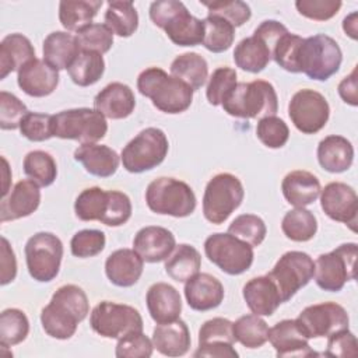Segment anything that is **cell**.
Returning a JSON list of instances; mask_svg holds the SVG:
<instances>
[{
  "label": "cell",
  "mask_w": 358,
  "mask_h": 358,
  "mask_svg": "<svg viewBox=\"0 0 358 358\" xmlns=\"http://www.w3.org/2000/svg\"><path fill=\"white\" fill-rule=\"evenodd\" d=\"M88 312L90 303L84 289L74 284H66L56 289L50 302L42 309L41 323L48 336L69 340Z\"/></svg>",
  "instance_id": "1"
},
{
  "label": "cell",
  "mask_w": 358,
  "mask_h": 358,
  "mask_svg": "<svg viewBox=\"0 0 358 358\" xmlns=\"http://www.w3.org/2000/svg\"><path fill=\"white\" fill-rule=\"evenodd\" d=\"M137 90L143 96L150 98L158 110L169 115L187 110L194 92L186 83L159 67L143 70L137 77Z\"/></svg>",
  "instance_id": "2"
},
{
  "label": "cell",
  "mask_w": 358,
  "mask_h": 358,
  "mask_svg": "<svg viewBox=\"0 0 358 358\" xmlns=\"http://www.w3.org/2000/svg\"><path fill=\"white\" fill-rule=\"evenodd\" d=\"M150 18L178 46H196L203 42V20L192 15L182 1H152L150 6Z\"/></svg>",
  "instance_id": "3"
},
{
  "label": "cell",
  "mask_w": 358,
  "mask_h": 358,
  "mask_svg": "<svg viewBox=\"0 0 358 358\" xmlns=\"http://www.w3.org/2000/svg\"><path fill=\"white\" fill-rule=\"evenodd\" d=\"M221 105L234 117L260 120L267 116H275L278 96L271 83L253 80L250 83H236Z\"/></svg>",
  "instance_id": "4"
},
{
  "label": "cell",
  "mask_w": 358,
  "mask_h": 358,
  "mask_svg": "<svg viewBox=\"0 0 358 358\" xmlns=\"http://www.w3.org/2000/svg\"><path fill=\"white\" fill-rule=\"evenodd\" d=\"M145 203L155 214L183 218L193 214L197 200L193 189L186 182L161 176L147 186Z\"/></svg>",
  "instance_id": "5"
},
{
  "label": "cell",
  "mask_w": 358,
  "mask_h": 358,
  "mask_svg": "<svg viewBox=\"0 0 358 358\" xmlns=\"http://www.w3.org/2000/svg\"><path fill=\"white\" fill-rule=\"evenodd\" d=\"M341 62L343 52L331 36L317 34L303 38L298 53L299 73L310 80L326 81L338 71Z\"/></svg>",
  "instance_id": "6"
},
{
  "label": "cell",
  "mask_w": 358,
  "mask_h": 358,
  "mask_svg": "<svg viewBox=\"0 0 358 358\" xmlns=\"http://www.w3.org/2000/svg\"><path fill=\"white\" fill-rule=\"evenodd\" d=\"M169 151L166 134L158 127H147L122 150L120 161L130 173H143L164 162Z\"/></svg>",
  "instance_id": "7"
},
{
  "label": "cell",
  "mask_w": 358,
  "mask_h": 358,
  "mask_svg": "<svg viewBox=\"0 0 358 358\" xmlns=\"http://www.w3.org/2000/svg\"><path fill=\"white\" fill-rule=\"evenodd\" d=\"M243 197V185L238 176L228 172L217 173L208 180L204 189V218L215 225L225 222L228 217L242 204Z\"/></svg>",
  "instance_id": "8"
},
{
  "label": "cell",
  "mask_w": 358,
  "mask_h": 358,
  "mask_svg": "<svg viewBox=\"0 0 358 358\" xmlns=\"http://www.w3.org/2000/svg\"><path fill=\"white\" fill-rule=\"evenodd\" d=\"M106 131V119L96 109L76 108L53 115V137L91 144L103 138Z\"/></svg>",
  "instance_id": "9"
},
{
  "label": "cell",
  "mask_w": 358,
  "mask_h": 358,
  "mask_svg": "<svg viewBox=\"0 0 358 358\" xmlns=\"http://www.w3.org/2000/svg\"><path fill=\"white\" fill-rule=\"evenodd\" d=\"M358 245L343 243L329 253H322L315 262V281L319 288L329 292H338L347 281L355 280V262Z\"/></svg>",
  "instance_id": "10"
},
{
  "label": "cell",
  "mask_w": 358,
  "mask_h": 358,
  "mask_svg": "<svg viewBox=\"0 0 358 358\" xmlns=\"http://www.w3.org/2000/svg\"><path fill=\"white\" fill-rule=\"evenodd\" d=\"M204 253L213 264L229 275L248 271L255 259L253 248L229 232L211 234L204 242Z\"/></svg>",
  "instance_id": "11"
},
{
  "label": "cell",
  "mask_w": 358,
  "mask_h": 358,
  "mask_svg": "<svg viewBox=\"0 0 358 358\" xmlns=\"http://www.w3.org/2000/svg\"><path fill=\"white\" fill-rule=\"evenodd\" d=\"M25 260L29 275L39 282L56 278L63 257V243L52 232H36L25 243Z\"/></svg>",
  "instance_id": "12"
},
{
  "label": "cell",
  "mask_w": 358,
  "mask_h": 358,
  "mask_svg": "<svg viewBox=\"0 0 358 358\" xmlns=\"http://www.w3.org/2000/svg\"><path fill=\"white\" fill-rule=\"evenodd\" d=\"M90 324L92 330L105 338H122L134 331H143L140 312L124 303L110 301L99 302L91 312Z\"/></svg>",
  "instance_id": "13"
},
{
  "label": "cell",
  "mask_w": 358,
  "mask_h": 358,
  "mask_svg": "<svg viewBox=\"0 0 358 358\" xmlns=\"http://www.w3.org/2000/svg\"><path fill=\"white\" fill-rule=\"evenodd\" d=\"M315 273L313 259L301 250L285 252L267 274L275 284L281 301H289L302 287H305Z\"/></svg>",
  "instance_id": "14"
},
{
  "label": "cell",
  "mask_w": 358,
  "mask_h": 358,
  "mask_svg": "<svg viewBox=\"0 0 358 358\" xmlns=\"http://www.w3.org/2000/svg\"><path fill=\"white\" fill-rule=\"evenodd\" d=\"M288 115L301 133L315 134L326 126L330 116V106L320 92L305 88L292 95L288 103Z\"/></svg>",
  "instance_id": "15"
},
{
  "label": "cell",
  "mask_w": 358,
  "mask_h": 358,
  "mask_svg": "<svg viewBox=\"0 0 358 358\" xmlns=\"http://www.w3.org/2000/svg\"><path fill=\"white\" fill-rule=\"evenodd\" d=\"M308 338L329 337L333 333L348 329L350 316L336 302H322L306 306L295 319Z\"/></svg>",
  "instance_id": "16"
},
{
  "label": "cell",
  "mask_w": 358,
  "mask_h": 358,
  "mask_svg": "<svg viewBox=\"0 0 358 358\" xmlns=\"http://www.w3.org/2000/svg\"><path fill=\"white\" fill-rule=\"evenodd\" d=\"M234 343L232 322L225 317H213L201 324L199 330V347L193 352V357L236 358L239 354L234 348Z\"/></svg>",
  "instance_id": "17"
},
{
  "label": "cell",
  "mask_w": 358,
  "mask_h": 358,
  "mask_svg": "<svg viewBox=\"0 0 358 358\" xmlns=\"http://www.w3.org/2000/svg\"><path fill=\"white\" fill-rule=\"evenodd\" d=\"M320 206L333 221L343 222L357 231L358 197L355 190L343 182H330L320 190Z\"/></svg>",
  "instance_id": "18"
},
{
  "label": "cell",
  "mask_w": 358,
  "mask_h": 358,
  "mask_svg": "<svg viewBox=\"0 0 358 358\" xmlns=\"http://www.w3.org/2000/svg\"><path fill=\"white\" fill-rule=\"evenodd\" d=\"M270 344L275 350L278 358H308L319 355L310 348L308 337L302 333L295 319H284L268 329Z\"/></svg>",
  "instance_id": "19"
},
{
  "label": "cell",
  "mask_w": 358,
  "mask_h": 358,
  "mask_svg": "<svg viewBox=\"0 0 358 358\" xmlns=\"http://www.w3.org/2000/svg\"><path fill=\"white\" fill-rule=\"evenodd\" d=\"M41 204L39 185L32 179H22L14 185L11 192L1 197L0 222L15 221L31 215Z\"/></svg>",
  "instance_id": "20"
},
{
  "label": "cell",
  "mask_w": 358,
  "mask_h": 358,
  "mask_svg": "<svg viewBox=\"0 0 358 358\" xmlns=\"http://www.w3.org/2000/svg\"><path fill=\"white\" fill-rule=\"evenodd\" d=\"M17 83L29 96H48L59 84V70L53 69L45 60L35 57L18 70Z\"/></svg>",
  "instance_id": "21"
},
{
  "label": "cell",
  "mask_w": 358,
  "mask_h": 358,
  "mask_svg": "<svg viewBox=\"0 0 358 358\" xmlns=\"http://www.w3.org/2000/svg\"><path fill=\"white\" fill-rule=\"evenodd\" d=\"M176 246L175 235L164 227L148 225L141 228L133 239V249L147 263L165 260Z\"/></svg>",
  "instance_id": "22"
},
{
  "label": "cell",
  "mask_w": 358,
  "mask_h": 358,
  "mask_svg": "<svg viewBox=\"0 0 358 358\" xmlns=\"http://www.w3.org/2000/svg\"><path fill=\"white\" fill-rule=\"evenodd\" d=\"M225 296L222 282L208 273H197L185 284L187 305L197 312L211 310L221 305Z\"/></svg>",
  "instance_id": "23"
},
{
  "label": "cell",
  "mask_w": 358,
  "mask_h": 358,
  "mask_svg": "<svg viewBox=\"0 0 358 358\" xmlns=\"http://www.w3.org/2000/svg\"><path fill=\"white\" fill-rule=\"evenodd\" d=\"M144 270V260L134 249H117L112 252L105 262V274L116 287L134 285Z\"/></svg>",
  "instance_id": "24"
},
{
  "label": "cell",
  "mask_w": 358,
  "mask_h": 358,
  "mask_svg": "<svg viewBox=\"0 0 358 358\" xmlns=\"http://www.w3.org/2000/svg\"><path fill=\"white\" fill-rule=\"evenodd\" d=\"M136 98L133 90L119 81L103 87L94 98V109L108 119H124L133 113Z\"/></svg>",
  "instance_id": "25"
},
{
  "label": "cell",
  "mask_w": 358,
  "mask_h": 358,
  "mask_svg": "<svg viewBox=\"0 0 358 358\" xmlns=\"http://www.w3.org/2000/svg\"><path fill=\"white\" fill-rule=\"evenodd\" d=\"M147 309L151 319L157 323H168L179 319L182 299L179 291L168 282L152 284L145 295Z\"/></svg>",
  "instance_id": "26"
},
{
  "label": "cell",
  "mask_w": 358,
  "mask_h": 358,
  "mask_svg": "<svg viewBox=\"0 0 358 358\" xmlns=\"http://www.w3.org/2000/svg\"><path fill=\"white\" fill-rule=\"evenodd\" d=\"M242 295L250 312L259 316H271L282 303L275 284L267 274L250 278L243 285Z\"/></svg>",
  "instance_id": "27"
},
{
  "label": "cell",
  "mask_w": 358,
  "mask_h": 358,
  "mask_svg": "<svg viewBox=\"0 0 358 358\" xmlns=\"http://www.w3.org/2000/svg\"><path fill=\"white\" fill-rule=\"evenodd\" d=\"M151 341L154 348L166 357H182L192 344L189 327L180 319L157 324L152 330Z\"/></svg>",
  "instance_id": "28"
},
{
  "label": "cell",
  "mask_w": 358,
  "mask_h": 358,
  "mask_svg": "<svg viewBox=\"0 0 358 358\" xmlns=\"http://www.w3.org/2000/svg\"><path fill=\"white\" fill-rule=\"evenodd\" d=\"M74 159L78 161L84 169L98 178L112 176L120 164V157L115 150L105 144H81L74 151Z\"/></svg>",
  "instance_id": "29"
},
{
  "label": "cell",
  "mask_w": 358,
  "mask_h": 358,
  "mask_svg": "<svg viewBox=\"0 0 358 358\" xmlns=\"http://www.w3.org/2000/svg\"><path fill=\"white\" fill-rule=\"evenodd\" d=\"M316 154L320 166L331 173L345 172L351 168L354 161V147L351 141L338 134H331L320 140Z\"/></svg>",
  "instance_id": "30"
},
{
  "label": "cell",
  "mask_w": 358,
  "mask_h": 358,
  "mask_svg": "<svg viewBox=\"0 0 358 358\" xmlns=\"http://www.w3.org/2000/svg\"><path fill=\"white\" fill-rule=\"evenodd\" d=\"M281 190L287 203L294 207H306L319 197L322 186L313 173L296 169L284 176Z\"/></svg>",
  "instance_id": "31"
},
{
  "label": "cell",
  "mask_w": 358,
  "mask_h": 358,
  "mask_svg": "<svg viewBox=\"0 0 358 358\" xmlns=\"http://www.w3.org/2000/svg\"><path fill=\"white\" fill-rule=\"evenodd\" d=\"M35 59L31 41L22 34H10L0 42V80Z\"/></svg>",
  "instance_id": "32"
},
{
  "label": "cell",
  "mask_w": 358,
  "mask_h": 358,
  "mask_svg": "<svg viewBox=\"0 0 358 358\" xmlns=\"http://www.w3.org/2000/svg\"><path fill=\"white\" fill-rule=\"evenodd\" d=\"M43 60L56 70L69 69L81 52L77 36L64 31L49 34L42 46Z\"/></svg>",
  "instance_id": "33"
},
{
  "label": "cell",
  "mask_w": 358,
  "mask_h": 358,
  "mask_svg": "<svg viewBox=\"0 0 358 358\" xmlns=\"http://www.w3.org/2000/svg\"><path fill=\"white\" fill-rule=\"evenodd\" d=\"M271 60L270 46L259 36L243 38L234 50V62L243 71L260 73Z\"/></svg>",
  "instance_id": "34"
},
{
  "label": "cell",
  "mask_w": 358,
  "mask_h": 358,
  "mask_svg": "<svg viewBox=\"0 0 358 358\" xmlns=\"http://www.w3.org/2000/svg\"><path fill=\"white\" fill-rule=\"evenodd\" d=\"M102 0H63L59 4V21L67 29L80 32L92 24Z\"/></svg>",
  "instance_id": "35"
},
{
  "label": "cell",
  "mask_w": 358,
  "mask_h": 358,
  "mask_svg": "<svg viewBox=\"0 0 358 358\" xmlns=\"http://www.w3.org/2000/svg\"><path fill=\"white\" fill-rule=\"evenodd\" d=\"M200 267L201 256L199 250L187 243L176 245L172 253L165 259L166 274L178 282H186L199 273Z\"/></svg>",
  "instance_id": "36"
},
{
  "label": "cell",
  "mask_w": 358,
  "mask_h": 358,
  "mask_svg": "<svg viewBox=\"0 0 358 358\" xmlns=\"http://www.w3.org/2000/svg\"><path fill=\"white\" fill-rule=\"evenodd\" d=\"M171 74L186 83L193 91L200 90L208 76L207 60L194 52H186L173 59L171 63Z\"/></svg>",
  "instance_id": "37"
},
{
  "label": "cell",
  "mask_w": 358,
  "mask_h": 358,
  "mask_svg": "<svg viewBox=\"0 0 358 358\" xmlns=\"http://www.w3.org/2000/svg\"><path fill=\"white\" fill-rule=\"evenodd\" d=\"M105 71L103 56L98 52L81 50L67 69L71 81L80 87H88L99 81Z\"/></svg>",
  "instance_id": "38"
},
{
  "label": "cell",
  "mask_w": 358,
  "mask_h": 358,
  "mask_svg": "<svg viewBox=\"0 0 358 358\" xmlns=\"http://www.w3.org/2000/svg\"><path fill=\"white\" fill-rule=\"evenodd\" d=\"M105 24L120 38L131 36L138 28V14L131 1L115 0L108 3Z\"/></svg>",
  "instance_id": "39"
},
{
  "label": "cell",
  "mask_w": 358,
  "mask_h": 358,
  "mask_svg": "<svg viewBox=\"0 0 358 358\" xmlns=\"http://www.w3.org/2000/svg\"><path fill=\"white\" fill-rule=\"evenodd\" d=\"M284 235L294 242H308L317 231V220L312 211L305 207H295L285 213L281 221Z\"/></svg>",
  "instance_id": "40"
},
{
  "label": "cell",
  "mask_w": 358,
  "mask_h": 358,
  "mask_svg": "<svg viewBox=\"0 0 358 358\" xmlns=\"http://www.w3.org/2000/svg\"><path fill=\"white\" fill-rule=\"evenodd\" d=\"M235 341L246 348H259L268 338V326L259 315H245L232 323Z\"/></svg>",
  "instance_id": "41"
},
{
  "label": "cell",
  "mask_w": 358,
  "mask_h": 358,
  "mask_svg": "<svg viewBox=\"0 0 358 358\" xmlns=\"http://www.w3.org/2000/svg\"><path fill=\"white\" fill-rule=\"evenodd\" d=\"M204 24V36L201 45L213 52L221 53L231 48L235 39V27L231 25L228 21L220 17L207 15L203 20Z\"/></svg>",
  "instance_id": "42"
},
{
  "label": "cell",
  "mask_w": 358,
  "mask_h": 358,
  "mask_svg": "<svg viewBox=\"0 0 358 358\" xmlns=\"http://www.w3.org/2000/svg\"><path fill=\"white\" fill-rule=\"evenodd\" d=\"M25 175L39 186H50L57 176V165L55 158L42 150L29 151L22 162Z\"/></svg>",
  "instance_id": "43"
},
{
  "label": "cell",
  "mask_w": 358,
  "mask_h": 358,
  "mask_svg": "<svg viewBox=\"0 0 358 358\" xmlns=\"http://www.w3.org/2000/svg\"><path fill=\"white\" fill-rule=\"evenodd\" d=\"M29 333L27 315L17 308L4 309L0 313V345L11 347L22 343Z\"/></svg>",
  "instance_id": "44"
},
{
  "label": "cell",
  "mask_w": 358,
  "mask_h": 358,
  "mask_svg": "<svg viewBox=\"0 0 358 358\" xmlns=\"http://www.w3.org/2000/svg\"><path fill=\"white\" fill-rule=\"evenodd\" d=\"M108 201V190L98 186L84 189L74 201L76 217L81 221H101Z\"/></svg>",
  "instance_id": "45"
},
{
  "label": "cell",
  "mask_w": 358,
  "mask_h": 358,
  "mask_svg": "<svg viewBox=\"0 0 358 358\" xmlns=\"http://www.w3.org/2000/svg\"><path fill=\"white\" fill-rule=\"evenodd\" d=\"M228 232L249 243L252 248H256L264 241L267 228L260 217L255 214H241L229 224Z\"/></svg>",
  "instance_id": "46"
},
{
  "label": "cell",
  "mask_w": 358,
  "mask_h": 358,
  "mask_svg": "<svg viewBox=\"0 0 358 358\" xmlns=\"http://www.w3.org/2000/svg\"><path fill=\"white\" fill-rule=\"evenodd\" d=\"M303 38L287 31L274 43L271 59L284 70L289 73H299L298 53Z\"/></svg>",
  "instance_id": "47"
},
{
  "label": "cell",
  "mask_w": 358,
  "mask_h": 358,
  "mask_svg": "<svg viewBox=\"0 0 358 358\" xmlns=\"http://www.w3.org/2000/svg\"><path fill=\"white\" fill-rule=\"evenodd\" d=\"M208 10V15L220 17L228 21L231 25L241 27L252 17L249 4L241 0H217V1H200Z\"/></svg>",
  "instance_id": "48"
},
{
  "label": "cell",
  "mask_w": 358,
  "mask_h": 358,
  "mask_svg": "<svg viewBox=\"0 0 358 358\" xmlns=\"http://www.w3.org/2000/svg\"><path fill=\"white\" fill-rule=\"evenodd\" d=\"M77 41L81 50L98 52L101 55L109 52L113 45V32L106 24L92 22L80 32H77Z\"/></svg>",
  "instance_id": "49"
},
{
  "label": "cell",
  "mask_w": 358,
  "mask_h": 358,
  "mask_svg": "<svg viewBox=\"0 0 358 358\" xmlns=\"http://www.w3.org/2000/svg\"><path fill=\"white\" fill-rule=\"evenodd\" d=\"M235 85H236V71L234 69L227 66L215 69L208 80L207 90H206V96L208 103L213 106L221 105Z\"/></svg>",
  "instance_id": "50"
},
{
  "label": "cell",
  "mask_w": 358,
  "mask_h": 358,
  "mask_svg": "<svg viewBox=\"0 0 358 358\" xmlns=\"http://www.w3.org/2000/svg\"><path fill=\"white\" fill-rule=\"evenodd\" d=\"M106 243L105 234L99 229H81L76 232L70 241L71 255L80 259L94 257L99 255Z\"/></svg>",
  "instance_id": "51"
},
{
  "label": "cell",
  "mask_w": 358,
  "mask_h": 358,
  "mask_svg": "<svg viewBox=\"0 0 358 358\" xmlns=\"http://www.w3.org/2000/svg\"><path fill=\"white\" fill-rule=\"evenodd\" d=\"M257 138L268 148H281L289 138L287 123L277 116H267L259 120L256 126Z\"/></svg>",
  "instance_id": "52"
},
{
  "label": "cell",
  "mask_w": 358,
  "mask_h": 358,
  "mask_svg": "<svg viewBox=\"0 0 358 358\" xmlns=\"http://www.w3.org/2000/svg\"><path fill=\"white\" fill-rule=\"evenodd\" d=\"M131 210V201L126 193L119 190H108L105 214L99 222L108 227H120L130 220Z\"/></svg>",
  "instance_id": "53"
},
{
  "label": "cell",
  "mask_w": 358,
  "mask_h": 358,
  "mask_svg": "<svg viewBox=\"0 0 358 358\" xmlns=\"http://www.w3.org/2000/svg\"><path fill=\"white\" fill-rule=\"evenodd\" d=\"M21 134L29 141H45L53 137V115L28 112L20 124Z\"/></svg>",
  "instance_id": "54"
},
{
  "label": "cell",
  "mask_w": 358,
  "mask_h": 358,
  "mask_svg": "<svg viewBox=\"0 0 358 358\" xmlns=\"http://www.w3.org/2000/svg\"><path fill=\"white\" fill-rule=\"evenodd\" d=\"M29 110L25 103L14 94L0 92V127L1 130L20 129V124Z\"/></svg>",
  "instance_id": "55"
},
{
  "label": "cell",
  "mask_w": 358,
  "mask_h": 358,
  "mask_svg": "<svg viewBox=\"0 0 358 358\" xmlns=\"http://www.w3.org/2000/svg\"><path fill=\"white\" fill-rule=\"evenodd\" d=\"M152 351V341L143 331H134L117 340L115 355L117 358H148Z\"/></svg>",
  "instance_id": "56"
},
{
  "label": "cell",
  "mask_w": 358,
  "mask_h": 358,
  "mask_svg": "<svg viewBox=\"0 0 358 358\" xmlns=\"http://www.w3.org/2000/svg\"><path fill=\"white\" fill-rule=\"evenodd\" d=\"M343 3L340 0H296L298 13L313 21H327L333 18Z\"/></svg>",
  "instance_id": "57"
},
{
  "label": "cell",
  "mask_w": 358,
  "mask_h": 358,
  "mask_svg": "<svg viewBox=\"0 0 358 358\" xmlns=\"http://www.w3.org/2000/svg\"><path fill=\"white\" fill-rule=\"evenodd\" d=\"M357 338L354 333L348 329L333 333L327 340L326 357H338V358H352L357 357Z\"/></svg>",
  "instance_id": "58"
},
{
  "label": "cell",
  "mask_w": 358,
  "mask_h": 358,
  "mask_svg": "<svg viewBox=\"0 0 358 358\" xmlns=\"http://www.w3.org/2000/svg\"><path fill=\"white\" fill-rule=\"evenodd\" d=\"M0 284L7 285L14 281L17 275V259L7 238L1 236V260H0Z\"/></svg>",
  "instance_id": "59"
},
{
  "label": "cell",
  "mask_w": 358,
  "mask_h": 358,
  "mask_svg": "<svg viewBox=\"0 0 358 358\" xmlns=\"http://www.w3.org/2000/svg\"><path fill=\"white\" fill-rule=\"evenodd\" d=\"M338 95L341 99L351 105L357 106L358 105V77H357V66L352 69V71L344 77L340 84H338Z\"/></svg>",
  "instance_id": "60"
},
{
  "label": "cell",
  "mask_w": 358,
  "mask_h": 358,
  "mask_svg": "<svg viewBox=\"0 0 358 358\" xmlns=\"http://www.w3.org/2000/svg\"><path fill=\"white\" fill-rule=\"evenodd\" d=\"M343 29L351 39L355 41L358 38V14L355 11L343 20Z\"/></svg>",
  "instance_id": "61"
},
{
  "label": "cell",
  "mask_w": 358,
  "mask_h": 358,
  "mask_svg": "<svg viewBox=\"0 0 358 358\" xmlns=\"http://www.w3.org/2000/svg\"><path fill=\"white\" fill-rule=\"evenodd\" d=\"M1 161H3V190H1V194L6 196L8 193V182L11 179V172H10L7 159L3 157Z\"/></svg>",
  "instance_id": "62"
}]
</instances>
